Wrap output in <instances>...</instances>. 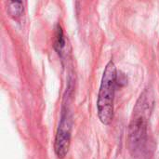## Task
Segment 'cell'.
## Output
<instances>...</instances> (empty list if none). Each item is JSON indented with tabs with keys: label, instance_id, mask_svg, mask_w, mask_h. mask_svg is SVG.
<instances>
[{
	"label": "cell",
	"instance_id": "cell-1",
	"mask_svg": "<svg viewBox=\"0 0 159 159\" xmlns=\"http://www.w3.org/2000/svg\"><path fill=\"white\" fill-rule=\"evenodd\" d=\"M116 78V67L110 61L103 72L97 102L98 116L101 122L104 125L111 124L114 118V96Z\"/></svg>",
	"mask_w": 159,
	"mask_h": 159
},
{
	"label": "cell",
	"instance_id": "cell-2",
	"mask_svg": "<svg viewBox=\"0 0 159 159\" xmlns=\"http://www.w3.org/2000/svg\"><path fill=\"white\" fill-rule=\"evenodd\" d=\"M71 141V123L68 118L62 117L55 139V153L59 158H63L69 150Z\"/></svg>",
	"mask_w": 159,
	"mask_h": 159
},
{
	"label": "cell",
	"instance_id": "cell-3",
	"mask_svg": "<svg viewBox=\"0 0 159 159\" xmlns=\"http://www.w3.org/2000/svg\"><path fill=\"white\" fill-rule=\"evenodd\" d=\"M7 11L11 17L17 18L20 17L23 11V3L20 1H11L8 2L7 5Z\"/></svg>",
	"mask_w": 159,
	"mask_h": 159
},
{
	"label": "cell",
	"instance_id": "cell-4",
	"mask_svg": "<svg viewBox=\"0 0 159 159\" xmlns=\"http://www.w3.org/2000/svg\"><path fill=\"white\" fill-rule=\"evenodd\" d=\"M54 47H55V48H56V50L58 51L59 54L61 52V50L65 47V40H64L63 33H62V30H61L60 25H58L57 29H56V38H55Z\"/></svg>",
	"mask_w": 159,
	"mask_h": 159
}]
</instances>
